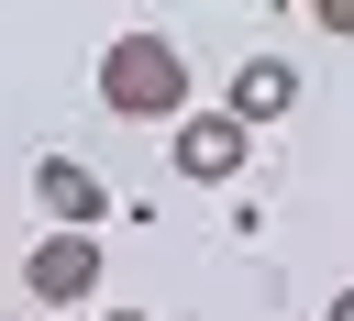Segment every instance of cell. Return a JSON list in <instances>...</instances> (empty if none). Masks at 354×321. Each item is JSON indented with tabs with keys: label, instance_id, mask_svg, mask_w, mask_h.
I'll list each match as a JSON object with an SVG mask.
<instances>
[{
	"label": "cell",
	"instance_id": "cell-8",
	"mask_svg": "<svg viewBox=\"0 0 354 321\" xmlns=\"http://www.w3.org/2000/svg\"><path fill=\"white\" fill-rule=\"evenodd\" d=\"M100 321H144V310H100Z\"/></svg>",
	"mask_w": 354,
	"mask_h": 321
},
{
	"label": "cell",
	"instance_id": "cell-2",
	"mask_svg": "<svg viewBox=\"0 0 354 321\" xmlns=\"http://www.w3.org/2000/svg\"><path fill=\"white\" fill-rule=\"evenodd\" d=\"M100 277H111L100 232H44V244L22 255V299H33V310H88Z\"/></svg>",
	"mask_w": 354,
	"mask_h": 321
},
{
	"label": "cell",
	"instance_id": "cell-3",
	"mask_svg": "<svg viewBox=\"0 0 354 321\" xmlns=\"http://www.w3.org/2000/svg\"><path fill=\"white\" fill-rule=\"evenodd\" d=\"M166 155H177V177H199V188H232V177H243V155H254V133H243L232 111H188Z\"/></svg>",
	"mask_w": 354,
	"mask_h": 321
},
{
	"label": "cell",
	"instance_id": "cell-5",
	"mask_svg": "<svg viewBox=\"0 0 354 321\" xmlns=\"http://www.w3.org/2000/svg\"><path fill=\"white\" fill-rule=\"evenodd\" d=\"M221 111H232L243 133L288 122V111H299V66H288V55H243V66H232V89H221Z\"/></svg>",
	"mask_w": 354,
	"mask_h": 321
},
{
	"label": "cell",
	"instance_id": "cell-7",
	"mask_svg": "<svg viewBox=\"0 0 354 321\" xmlns=\"http://www.w3.org/2000/svg\"><path fill=\"white\" fill-rule=\"evenodd\" d=\"M321 321H354V288H343V299H332V310H321Z\"/></svg>",
	"mask_w": 354,
	"mask_h": 321
},
{
	"label": "cell",
	"instance_id": "cell-9",
	"mask_svg": "<svg viewBox=\"0 0 354 321\" xmlns=\"http://www.w3.org/2000/svg\"><path fill=\"white\" fill-rule=\"evenodd\" d=\"M0 321H22V310H0Z\"/></svg>",
	"mask_w": 354,
	"mask_h": 321
},
{
	"label": "cell",
	"instance_id": "cell-1",
	"mask_svg": "<svg viewBox=\"0 0 354 321\" xmlns=\"http://www.w3.org/2000/svg\"><path fill=\"white\" fill-rule=\"evenodd\" d=\"M100 111H122V122H188V44L177 33H111L100 44Z\"/></svg>",
	"mask_w": 354,
	"mask_h": 321
},
{
	"label": "cell",
	"instance_id": "cell-6",
	"mask_svg": "<svg viewBox=\"0 0 354 321\" xmlns=\"http://www.w3.org/2000/svg\"><path fill=\"white\" fill-rule=\"evenodd\" d=\"M310 22H321V33H354V0H321Z\"/></svg>",
	"mask_w": 354,
	"mask_h": 321
},
{
	"label": "cell",
	"instance_id": "cell-4",
	"mask_svg": "<svg viewBox=\"0 0 354 321\" xmlns=\"http://www.w3.org/2000/svg\"><path fill=\"white\" fill-rule=\"evenodd\" d=\"M33 199H44L55 232H100V221H111V188H100L77 155H33Z\"/></svg>",
	"mask_w": 354,
	"mask_h": 321
}]
</instances>
